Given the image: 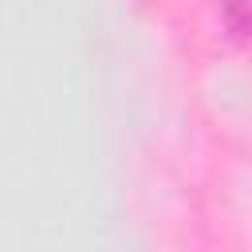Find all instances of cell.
Returning <instances> with one entry per match:
<instances>
[{
  "label": "cell",
  "mask_w": 252,
  "mask_h": 252,
  "mask_svg": "<svg viewBox=\"0 0 252 252\" xmlns=\"http://www.w3.org/2000/svg\"><path fill=\"white\" fill-rule=\"evenodd\" d=\"M224 28L236 43L252 47V0H224Z\"/></svg>",
  "instance_id": "cell-1"
}]
</instances>
